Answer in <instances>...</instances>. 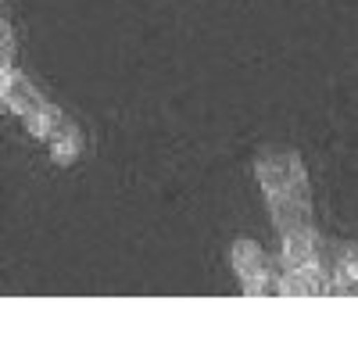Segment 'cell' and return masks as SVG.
<instances>
[{
	"instance_id": "cell-2",
	"label": "cell",
	"mask_w": 358,
	"mask_h": 358,
	"mask_svg": "<svg viewBox=\"0 0 358 358\" xmlns=\"http://www.w3.org/2000/svg\"><path fill=\"white\" fill-rule=\"evenodd\" d=\"M236 268H241V276H244V287L251 290V294H258V287H262V280L268 276V268H273V262H268L262 251H258V244H251V241H241L236 244Z\"/></svg>"
},
{
	"instance_id": "cell-1",
	"label": "cell",
	"mask_w": 358,
	"mask_h": 358,
	"mask_svg": "<svg viewBox=\"0 0 358 358\" xmlns=\"http://www.w3.org/2000/svg\"><path fill=\"white\" fill-rule=\"evenodd\" d=\"M0 97H4V108L11 111V115H18V118H29V115H36L47 101H43V94L29 83L22 72H8L4 76V83H0Z\"/></svg>"
}]
</instances>
